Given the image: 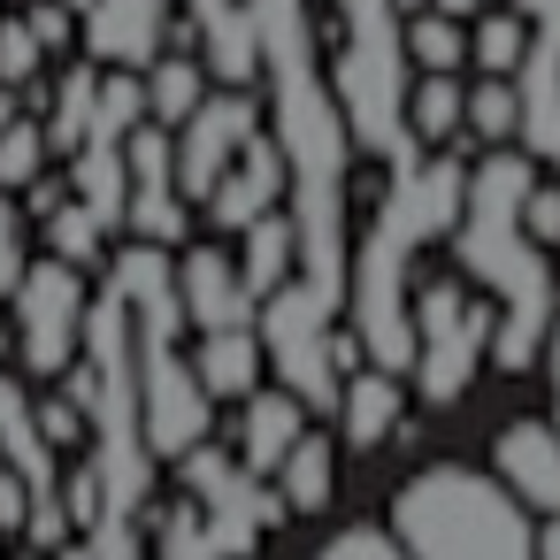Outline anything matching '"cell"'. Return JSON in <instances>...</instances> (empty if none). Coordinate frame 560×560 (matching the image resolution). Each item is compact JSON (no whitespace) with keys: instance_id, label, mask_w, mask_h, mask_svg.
<instances>
[{"instance_id":"6da1fadb","label":"cell","mask_w":560,"mask_h":560,"mask_svg":"<svg viewBox=\"0 0 560 560\" xmlns=\"http://www.w3.org/2000/svg\"><path fill=\"white\" fill-rule=\"evenodd\" d=\"M537 185V162L522 147H483V162L460 185V215H453V261L491 292L499 323H491V353L499 369H529L545 353L552 330V254L522 231V192Z\"/></svg>"},{"instance_id":"7a4b0ae2","label":"cell","mask_w":560,"mask_h":560,"mask_svg":"<svg viewBox=\"0 0 560 560\" xmlns=\"http://www.w3.org/2000/svg\"><path fill=\"white\" fill-rule=\"evenodd\" d=\"M460 185L468 170L453 154H415L392 170V192L376 200L369 238L346 254V323L361 338V353L392 376L415 369V323H407V292H415V254L430 238L453 231L460 215Z\"/></svg>"},{"instance_id":"3957f363","label":"cell","mask_w":560,"mask_h":560,"mask_svg":"<svg viewBox=\"0 0 560 560\" xmlns=\"http://www.w3.org/2000/svg\"><path fill=\"white\" fill-rule=\"evenodd\" d=\"M392 537L407 560H537L522 499L476 468H422L392 499Z\"/></svg>"},{"instance_id":"277c9868","label":"cell","mask_w":560,"mask_h":560,"mask_svg":"<svg viewBox=\"0 0 560 560\" xmlns=\"http://www.w3.org/2000/svg\"><path fill=\"white\" fill-rule=\"evenodd\" d=\"M338 16V55H330V93L346 108L353 154H384L392 170L415 162L422 147L407 139V47H399V9L392 0H330Z\"/></svg>"},{"instance_id":"5b68a950","label":"cell","mask_w":560,"mask_h":560,"mask_svg":"<svg viewBox=\"0 0 560 560\" xmlns=\"http://www.w3.org/2000/svg\"><path fill=\"white\" fill-rule=\"evenodd\" d=\"M407 323H415V369H407V384L430 407H453L476 384L483 353H491V323H499L491 292H460L453 277H430V284L407 292Z\"/></svg>"},{"instance_id":"8992f818","label":"cell","mask_w":560,"mask_h":560,"mask_svg":"<svg viewBox=\"0 0 560 560\" xmlns=\"http://www.w3.org/2000/svg\"><path fill=\"white\" fill-rule=\"evenodd\" d=\"M85 307H93L85 269H70V261H55V254H47V261H24V277H16V292H9V346L24 353L32 376H62V369L78 361Z\"/></svg>"},{"instance_id":"52a82bcc","label":"cell","mask_w":560,"mask_h":560,"mask_svg":"<svg viewBox=\"0 0 560 560\" xmlns=\"http://www.w3.org/2000/svg\"><path fill=\"white\" fill-rule=\"evenodd\" d=\"M254 131H261V101H254V85H208V93H200V108L170 131L177 192L200 208V200H208V185L231 170V154H238Z\"/></svg>"},{"instance_id":"ba28073f","label":"cell","mask_w":560,"mask_h":560,"mask_svg":"<svg viewBox=\"0 0 560 560\" xmlns=\"http://www.w3.org/2000/svg\"><path fill=\"white\" fill-rule=\"evenodd\" d=\"M124 231L147 246H185L192 231V200L177 192V162H170V131L162 124H131L124 131Z\"/></svg>"},{"instance_id":"9c48e42d","label":"cell","mask_w":560,"mask_h":560,"mask_svg":"<svg viewBox=\"0 0 560 560\" xmlns=\"http://www.w3.org/2000/svg\"><path fill=\"white\" fill-rule=\"evenodd\" d=\"M170 24H177L170 0H85L78 9L85 62H101V70H147L170 47Z\"/></svg>"},{"instance_id":"30bf717a","label":"cell","mask_w":560,"mask_h":560,"mask_svg":"<svg viewBox=\"0 0 560 560\" xmlns=\"http://www.w3.org/2000/svg\"><path fill=\"white\" fill-rule=\"evenodd\" d=\"M208 223L215 231H246L254 215H269V208H284V154H277V139L269 131H254L238 154H231V170L208 185Z\"/></svg>"},{"instance_id":"8fae6325","label":"cell","mask_w":560,"mask_h":560,"mask_svg":"<svg viewBox=\"0 0 560 560\" xmlns=\"http://www.w3.org/2000/svg\"><path fill=\"white\" fill-rule=\"evenodd\" d=\"M170 277H177L185 330H231V323H254V292H246V277H238V254L192 246L185 261H170Z\"/></svg>"},{"instance_id":"7c38bea8","label":"cell","mask_w":560,"mask_h":560,"mask_svg":"<svg viewBox=\"0 0 560 560\" xmlns=\"http://www.w3.org/2000/svg\"><path fill=\"white\" fill-rule=\"evenodd\" d=\"M192 47L215 85H254L261 78V39H254V0H192Z\"/></svg>"},{"instance_id":"4fadbf2b","label":"cell","mask_w":560,"mask_h":560,"mask_svg":"<svg viewBox=\"0 0 560 560\" xmlns=\"http://www.w3.org/2000/svg\"><path fill=\"white\" fill-rule=\"evenodd\" d=\"M491 460H499V483L522 506H537V514L560 506V430L552 422H506L499 445H491Z\"/></svg>"},{"instance_id":"5bb4252c","label":"cell","mask_w":560,"mask_h":560,"mask_svg":"<svg viewBox=\"0 0 560 560\" xmlns=\"http://www.w3.org/2000/svg\"><path fill=\"white\" fill-rule=\"evenodd\" d=\"M300 430H307V399L292 392V384H277V392H246V415H238V468L246 476H269L292 445H300Z\"/></svg>"},{"instance_id":"9a60e30c","label":"cell","mask_w":560,"mask_h":560,"mask_svg":"<svg viewBox=\"0 0 560 560\" xmlns=\"http://www.w3.org/2000/svg\"><path fill=\"white\" fill-rule=\"evenodd\" d=\"M399 415H407V376H392L376 361L338 376V430H346V445H384L399 430Z\"/></svg>"},{"instance_id":"2e32d148","label":"cell","mask_w":560,"mask_h":560,"mask_svg":"<svg viewBox=\"0 0 560 560\" xmlns=\"http://www.w3.org/2000/svg\"><path fill=\"white\" fill-rule=\"evenodd\" d=\"M185 361H192V376H200L208 399H246V392L261 384V338H254V323L200 330V346H192Z\"/></svg>"},{"instance_id":"e0dca14e","label":"cell","mask_w":560,"mask_h":560,"mask_svg":"<svg viewBox=\"0 0 560 560\" xmlns=\"http://www.w3.org/2000/svg\"><path fill=\"white\" fill-rule=\"evenodd\" d=\"M139 85H147V124H162V131H177L192 108H200V93H208V70H200V55H154L147 70H139Z\"/></svg>"},{"instance_id":"ac0fdd59","label":"cell","mask_w":560,"mask_h":560,"mask_svg":"<svg viewBox=\"0 0 560 560\" xmlns=\"http://www.w3.org/2000/svg\"><path fill=\"white\" fill-rule=\"evenodd\" d=\"M93 93H101V62H70L55 85H39V101H47V116H39L47 154H78V139L93 124Z\"/></svg>"},{"instance_id":"d6986e66","label":"cell","mask_w":560,"mask_h":560,"mask_svg":"<svg viewBox=\"0 0 560 560\" xmlns=\"http://www.w3.org/2000/svg\"><path fill=\"white\" fill-rule=\"evenodd\" d=\"M238 238H246V254H238V277H246V292H254V300H269V292L292 277V261H300L292 215H284V208H269V215H254Z\"/></svg>"},{"instance_id":"ffe728a7","label":"cell","mask_w":560,"mask_h":560,"mask_svg":"<svg viewBox=\"0 0 560 560\" xmlns=\"http://www.w3.org/2000/svg\"><path fill=\"white\" fill-rule=\"evenodd\" d=\"M277 476V499L292 506V514H323L330 506V491H338V460H330V438H315V430H300V445L269 468Z\"/></svg>"},{"instance_id":"44dd1931","label":"cell","mask_w":560,"mask_h":560,"mask_svg":"<svg viewBox=\"0 0 560 560\" xmlns=\"http://www.w3.org/2000/svg\"><path fill=\"white\" fill-rule=\"evenodd\" d=\"M399 116H407L415 147H453V131H460V85H453V70H415Z\"/></svg>"},{"instance_id":"7402d4cb","label":"cell","mask_w":560,"mask_h":560,"mask_svg":"<svg viewBox=\"0 0 560 560\" xmlns=\"http://www.w3.org/2000/svg\"><path fill=\"white\" fill-rule=\"evenodd\" d=\"M399 47H407V70H453V78H460V62H468V24L445 16V9H415V16H399Z\"/></svg>"},{"instance_id":"603a6c76","label":"cell","mask_w":560,"mask_h":560,"mask_svg":"<svg viewBox=\"0 0 560 560\" xmlns=\"http://www.w3.org/2000/svg\"><path fill=\"white\" fill-rule=\"evenodd\" d=\"M514 78H476V85H460V131L476 139V147H514Z\"/></svg>"},{"instance_id":"cb8c5ba5","label":"cell","mask_w":560,"mask_h":560,"mask_svg":"<svg viewBox=\"0 0 560 560\" xmlns=\"http://www.w3.org/2000/svg\"><path fill=\"white\" fill-rule=\"evenodd\" d=\"M522 47H529V24H522L514 9H476V24H468V62H476L483 78H514Z\"/></svg>"},{"instance_id":"d4e9b609","label":"cell","mask_w":560,"mask_h":560,"mask_svg":"<svg viewBox=\"0 0 560 560\" xmlns=\"http://www.w3.org/2000/svg\"><path fill=\"white\" fill-rule=\"evenodd\" d=\"M39 223H47V254H55V261H70V269H101V254H108V231H101V223H93V215H85L70 192H62V200H55Z\"/></svg>"},{"instance_id":"484cf974","label":"cell","mask_w":560,"mask_h":560,"mask_svg":"<svg viewBox=\"0 0 560 560\" xmlns=\"http://www.w3.org/2000/svg\"><path fill=\"white\" fill-rule=\"evenodd\" d=\"M55 154H47V131H39V116H9V124H0V192H24L39 170H47Z\"/></svg>"},{"instance_id":"4316f807","label":"cell","mask_w":560,"mask_h":560,"mask_svg":"<svg viewBox=\"0 0 560 560\" xmlns=\"http://www.w3.org/2000/svg\"><path fill=\"white\" fill-rule=\"evenodd\" d=\"M39 70H47V47L32 39V24L24 16H0V85H39Z\"/></svg>"},{"instance_id":"83f0119b","label":"cell","mask_w":560,"mask_h":560,"mask_svg":"<svg viewBox=\"0 0 560 560\" xmlns=\"http://www.w3.org/2000/svg\"><path fill=\"white\" fill-rule=\"evenodd\" d=\"M307 560H407V552H399V537H392V529H376V522H353V529H338L330 545H315Z\"/></svg>"},{"instance_id":"f1b7e54d","label":"cell","mask_w":560,"mask_h":560,"mask_svg":"<svg viewBox=\"0 0 560 560\" xmlns=\"http://www.w3.org/2000/svg\"><path fill=\"white\" fill-rule=\"evenodd\" d=\"M32 422H39V438H47L55 453H70V445H85V407H78L70 392H55V399H39V407H32Z\"/></svg>"},{"instance_id":"f546056e","label":"cell","mask_w":560,"mask_h":560,"mask_svg":"<svg viewBox=\"0 0 560 560\" xmlns=\"http://www.w3.org/2000/svg\"><path fill=\"white\" fill-rule=\"evenodd\" d=\"M24 208H16V192H0V300L16 292V277H24Z\"/></svg>"},{"instance_id":"4dcf8cb0","label":"cell","mask_w":560,"mask_h":560,"mask_svg":"<svg viewBox=\"0 0 560 560\" xmlns=\"http://www.w3.org/2000/svg\"><path fill=\"white\" fill-rule=\"evenodd\" d=\"M522 231H529L545 254L560 246V185H529V192H522Z\"/></svg>"},{"instance_id":"1f68e13d","label":"cell","mask_w":560,"mask_h":560,"mask_svg":"<svg viewBox=\"0 0 560 560\" xmlns=\"http://www.w3.org/2000/svg\"><path fill=\"white\" fill-rule=\"evenodd\" d=\"M24 24H32V39H39L47 55H62V47L78 39V9H62V0H39V9H24Z\"/></svg>"},{"instance_id":"d6a6232c","label":"cell","mask_w":560,"mask_h":560,"mask_svg":"<svg viewBox=\"0 0 560 560\" xmlns=\"http://www.w3.org/2000/svg\"><path fill=\"white\" fill-rule=\"evenodd\" d=\"M24 514H32V491H24V476L0 460V537H24Z\"/></svg>"},{"instance_id":"836d02e7","label":"cell","mask_w":560,"mask_h":560,"mask_svg":"<svg viewBox=\"0 0 560 560\" xmlns=\"http://www.w3.org/2000/svg\"><path fill=\"white\" fill-rule=\"evenodd\" d=\"M545 361H552V430H560V307H552V330H545Z\"/></svg>"},{"instance_id":"e575fe53","label":"cell","mask_w":560,"mask_h":560,"mask_svg":"<svg viewBox=\"0 0 560 560\" xmlns=\"http://www.w3.org/2000/svg\"><path fill=\"white\" fill-rule=\"evenodd\" d=\"M529 545H537V560H560V506L545 514V529H529Z\"/></svg>"},{"instance_id":"d590c367","label":"cell","mask_w":560,"mask_h":560,"mask_svg":"<svg viewBox=\"0 0 560 560\" xmlns=\"http://www.w3.org/2000/svg\"><path fill=\"white\" fill-rule=\"evenodd\" d=\"M430 9H445V16H460V24H468L476 9H491V0H430Z\"/></svg>"},{"instance_id":"8d00e7d4","label":"cell","mask_w":560,"mask_h":560,"mask_svg":"<svg viewBox=\"0 0 560 560\" xmlns=\"http://www.w3.org/2000/svg\"><path fill=\"white\" fill-rule=\"evenodd\" d=\"M16 108H24V93H16V85H0V124H9Z\"/></svg>"},{"instance_id":"74e56055","label":"cell","mask_w":560,"mask_h":560,"mask_svg":"<svg viewBox=\"0 0 560 560\" xmlns=\"http://www.w3.org/2000/svg\"><path fill=\"white\" fill-rule=\"evenodd\" d=\"M392 9H399V16H415V9H430V0H392Z\"/></svg>"},{"instance_id":"f35d334b","label":"cell","mask_w":560,"mask_h":560,"mask_svg":"<svg viewBox=\"0 0 560 560\" xmlns=\"http://www.w3.org/2000/svg\"><path fill=\"white\" fill-rule=\"evenodd\" d=\"M9 353H16V346H9V323H0V361H9Z\"/></svg>"},{"instance_id":"ab89813d","label":"cell","mask_w":560,"mask_h":560,"mask_svg":"<svg viewBox=\"0 0 560 560\" xmlns=\"http://www.w3.org/2000/svg\"><path fill=\"white\" fill-rule=\"evenodd\" d=\"M16 560H47V552H16Z\"/></svg>"},{"instance_id":"60d3db41","label":"cell","mask_w":560,"mask_h":560,"mask_svg":"<svg viewBox=\"0 0 560 560\" xmlns=\"http://www.w3.org/2000/svg\"><path fill=\"white\" fill-rule=\"evenodd\" d=\"M62 9H85V0H62Z\"/></svg>"},{"instance_id":"b9f144b4","label":"cell","mask_w":560,"mask_h":560,"mask_svg":"<svg viewBox=\"0 0 560 560\" xmlns=\"http://www.w3.org/2000/svg\"><path fill=\"white\" fill-rule=\"evenodd\" d=\"M231 560H254V552H231Z\"/></svg>"}]
</instances>
